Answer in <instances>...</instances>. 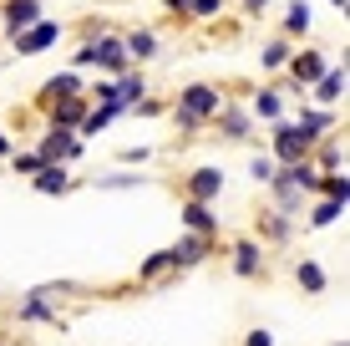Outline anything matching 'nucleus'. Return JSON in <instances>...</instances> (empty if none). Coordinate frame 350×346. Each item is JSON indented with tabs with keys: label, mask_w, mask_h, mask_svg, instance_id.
Listing matches in <instances>:
<instances>
[{
	"label": "nucleus",
	"mask_w": 350,
	"mask_h": 346,
	"mask_svg": "<svg viewBox=\"0 0 350 346\" xmlns=\"http://www.w3.org/2000/svg\"><path fill=\"white\" fill-rule=\"evenodd\" d=\"M219 107H224L219 87H208V82H193V87L178 92V123H183V127H198V123H208Z\"/></svg>",
	"instance_id": "obj_1"
},
{
	"label": "nucleus",
	"mask_w": 350,
	"mask_h": 346,
	"mask_svg": "<svg viewBox=\"0 0 350 346\" xmlns=\"http://www.w3.org/2000/svg\"><path fill=\"white\" fill-rule=\"evenodd\" d=\"M77 66H102V71H127L132 66V56H127V46L117 41V36H96V41H87L77 51Z\"/></svg>",
	"instance_id": "obj_2"
},
{
	"label": "nucleus",
	"mask_w": 350,
	"mask_h": 346,
	"mask_svg": "<svg viewBox=\"0 0 350 346\" xmlns=\"http://www.w3.org/2000/svg\"><path fill=\"white\" fill-rule=\"evenodd\" d=\"M310 148H315V133H305L299 123L274 127V163H299V158H310Z\"/></svg>",
	"instance_id": "obj_3"
},
{
	"label": "nucleus",
	"mask_w": 350,
	"mask_h": 346,
	"mask_svg": "<svg viewBox=\"0 0 350 346\" xmlns=\"http://www.w3.org/2000/svg\"><path fill=\"white\" fill-rule=\"evenodd\" d=\"M16 321H21V326H36V321H46V326H56V291H51V285H41V291H31L26 301L16 306Z\"/></svg>",
	"instance_id": "obj_4"
},
{
	"label": "nucleus",
	"mask_w": 350,
	"mask_h": 346,
	"mask_svg": "<svg viewBox=\"0 0 350 346\" xmlns=\"http://www.w3.org/2000/svg\"><path fill=\"white\" fill-rule=\"evenodd\" d=\"M62 41V26L56 21H31L26 31H16V56H36V51H46V46H56Z\"/></svg>",
	"instance_id": "obj_5"
},
{
	"label": "nucleus",
	"mask_w": 350,
	"mask_h": 346,
	"mask_svg": "<svg viewBox=\"0 0 350 346\" xmlns=\"http://www.w3.org/2000/svg\"><path fill=\"white\" fill-rule=\"evenodd\" d=\"M36 153H41V163H71V158H81V143H77L71 127H51Z\"/></svg>",
	"instance_id": "obj_6"
},
{
	"label": "nucleus",
	"mask_w": 350,
	"mask_h": 346,
	"mask_svg": "<svg viewBox=\"0 0 350 346\" xmlns=\"http://www.w3.org/2000/svg\"><path fill=\"white\" fill-rule=\"evenodd\" d=\"M208 249H213V234H193L188 230V240H178L167 255H173V270H193V265L208 260Z\"/></svg>",
	"instance_id": "obj_7"
},
{
	"label": "nucleus",
	"mask_w": 350,
	"mask_h": 346,
	"mask_svg": "<svg viewBox=\"0 0 350 346\" xmlns=\"http://www.w3.org/2000/svg\"><path fill=\"white\" fill-rule=\"evenodd\" d=\"M284 66H289V77H295L299 87H310V82H315L330 62H325V51H289V62H284Z\"/></svg>",
	"instance_id": "obj_8"
},
{
	"label": "nucleus",
	"mask_w": 350,
	"mask_h": 346,
	"mask_svg": "<svg viewBox=\"0 0 350 346\" xmlns=\"http://www.w3.org/2000/svg\"><path fill=\"white\" fill-rule=\"evenodd\" d=\"M81 117H87V97H81V92H71V97H51V127H71V133H77Z\"/></svg>",
	"instance_id": "obj_9"
},
{
	"label": "nucleus",
	"mask_w": 350,
	"mask_h": 346,
	"mask_svg": "<svg viewBox=\"0 0 350 346\" xmlns=\"http://www.w3.org/2000/svg\"><path fill=\"white\" fill-rule=\"evenodd\" d=\"M224 194V169H198L188 178V199H203V204H213V199Z\"/></svg>",
	"instance_id": "obj_10"
},
{
	"label": "nucleus",
	"mask_w": 350,
	"mask_h": 346,
	"mask_svg": "<svg viewBox=\"0 0 350 346\" xmlns=\"http://www.w3.org/2000/svg\"><path fill=\"white\" fill-rule=\"evenodd\" d=\"M234 275H244V280L264 275V249H259L254 240H239V245H234Z\"/></svg>",
	"instance_id": "obj_11"
},
{
	"label": "nucleus",
	"mask_w": 350,
	"mask_h": 346,
	"mask_svg": "<svg viewBox=\"0 0 350 346\" xmlns=\"http://www.w3.org/2000/svg\"><path fill=\"white\" fill-rule=\"evenodd\" d=\"M315 97H320L325 107H335V102L345 97V62H340V66H325L320 77H315Z\"/></svg>",
	"instance_id": "obj_12"
},
{
	"label": "nucleus",
	"mask_w": 350,
	"mask_h": 346,
	"mask_svg": "<svg viewBox=\"0 0 350 346\" xmlns=\"http://www.w3.org/2000/svg\"><path fill=\"white\" fill-rule=\"evenodd\" d=\"M183 224L193 234H219V219H213V209L203 199H183Z\"/></svg>",
	"instance_id": "obj_13"
},
{
	"label": "nucleus",
	"mask_w": 350,
	"mask_h": 346,
	"mask_svg": "<svg viewBox=\"0 0 350 346\" xmlns=\"http://www.w3.org/2000/svg\"><path fill=\"white\" fill-rule=\"evenodd\" d=\"M31 21H41V0H5V31H26Z\"/></svg>",
	"instance_id": "obj_14"
},
{
	"label": "nucleus",
	"mask_w": 350,
	"mask_h": 346,
	"mask_svg": "<svg viewBox=\"0 0 350 346\" xmlns=\"http://www.w3.org/2000/svg\"><path fill=\"white\" fill-rule=\"evenodd\" d=\"M36 188H41V194H66L71 173L62 169V163H41V169H36Z\"/></svg>",
	"instance_id": "obj_15"
},
{
	"label": "nucleus",
	"mask_w": 350,
	"mask_h": 346,
	"mask_svg": "<svg viewBox=\"0 0 350 346\" xmlns=\"http://www.w3.org/2000/svg\"><path fill=\"white\" fill-rule=\"evenodd\" d=\"M112 87H117V102H122L127 112H132V102H142V92H148V82H142L137 71H117V82H112Z\"/></svg>",
	"instance_id": "obj_16"
},
{
	"label": "nucleus",
	"mask_w": 350,
	"mask_h": 346,
	"mask_svg": "<svg viewBox=\"0 0 350 346\" xmlns=\"http://www.w3.org/2000/svg\"><path fill=\"white\" fill-rule=\"evenodd\" d=\"M249 117H264V123H280V117H284V97H280V92H259V97L254 102H249Z\"/></svg>",
	"instance_id": "obj_17"
},
{
	"label": "nucleus",
	"mask_w": 350,
	"mask_h": 346,
	"mask_svg": "<svg viewBox=\"0 0 350 346\" xmlns=\"http://www.w3.org/2000/svg\"><path fill=\"white\" fill-rule=\"evenodd\" d=\"M219 127H224V138H249V112L244 107H219Z\"/></svg>",
	"instance_id": "obj_18"
},
{
	"label": "nucleus",
	"mask_w": 350,
	"mask_h": 346,
	"mask_svg": "<svg viewBox=\"0 0 350 346\" xmlns=\"http://www.w3.org/2000/svg\"><path fill=\"white\" fill-rule=\"evenodd\" d=\"M315 194H325V199H350V178H345V169H335V173H320L315 178Z\"/></svg>",
	"instance_id": "obj_19"
},
{
	"label": "nucleus",
	"mask_w": 350,
	"mask_h": 346,
	"mask_svg": "<svg viewBox=\"0 0 350 346\" xmlns=\"http://www.w3.org/2000/svg\"><path fill=\"white\" fill-rule=\"evenodd\" d=\"M167 270H173V255H167V249H158V255H148V260L137 265V280H142V285H152V280H163Z\"/></svg>",
	"instance_id": "obj_20"
},
{
	"label": "nucleus",
	"mask_w": 350,
	"mask_h": 346,
	"mask_svg": "<svg viewBox=\"0 0 350 346\" xmlns=\"http://www.w3.org/2000/svg\"><path fill=\"white\" fill-rule=\"evenodd\" d=\"M295 280L305 285L310 295H325V285H330V280H325V270L315 265V260H299V265H295Z\"/></svg>",
	"instance_id": "obj_21"
},
{
	"label": "nucleus",
	"mask_w": 350,
	"mask_h": 346,
	"mask_svg": "<svg viewBox=\"0 0 350 346\" xmlns=\"http://www.w3.org/2000/svg\"><path fill=\"white\" fill-rule=\"evenodd\" d=\"M122 46H127L132 62H148V56H158V36H152V31H132Z\"/></svg>",
	"instance_id": "obj_22"
},
{
	"label": "nucleus",
	"mask_w": 350,
	"mask_h": 346,
	"mask_svg": "<svg viewBox=\"0 0 350 346\" xmlns=\"http://www.w3.org/2000/svg\"><path fill=\"white\" fill-rule=\"evenodd\" d=\"M284 62H289V36L269 41V46H264V56H259V66H264V71H280Z\"/></svg>",
	"instance_id": "obj_23"
},
{
	"label": "nucleus",
	"mask_w": 350,
	"mask_h": 346,
	"mask_svg": "<svg viewBox=\"0 0 350 346\" xmlns=\"http://www.w3.org/2000/svg\"><path fill=\"white\" fill-rule=\"evenodd\" d=\"M71 92H81V77H77V71H62V77L46 82V102H51V97H71Z\"/></svg>",
	"instance_id": "obj_24"
},
{
	"label": "nucleus",
	"mask_w": 350,
	"mask_h": 346,
	"mask_svg": "<svg viewBox=\"0 0 350 346\" xmlns=\"http://www.w3.org/2000/svg\"><path fill=\"white\" fill-rule=\"evenodd\" d=\"M305 31H310V5H305V0H295L289 16H284V36H305Z\"/></svg>",
	"instance_id": "obj_25"
},
{
	"label": "nucleus",
	"mask_w": 350,
	"mask_h": 346,
	"mask_svg": "<svg viewBox=\"0 0 350 346\" xmlns=\"http://www.w3.org/2000/svg\"><path fill=\"white\" fill-rule=\"evenodd\" d=\"M340 214H345V204H340V199H325V204H320L315 214H310V224H315V230H325V224H335Z\"/></svg>",
	"instance_id": "obj_26"
},
{
	"label": "nucleus",
	"mask_w": 350,
	"mask_h": 346,
	"mask_svg": "<svg viewBox=\"0 0 350 346\" xmlns=\"http://www.w3.org/2000/svg\"><path fill=\"white\" fill-rule=\"evenodd\" d=\"M264 240H289V214L274 209L269 219H264Z\"/></svg>",
	"instance_id": "obj_27"
},
{
	"label": "nucleus",
	"mask_w": 350,
	"mask_h": 346,
	"mask_svg": "<svg viewBox=\"0 0 350 346\" xmlns=\"http://www.w3.org/2000/svg\"><path fill=\"white\" fill-rule=\"evenodd\" d=\"M299 127H305V133H325V127H330V112H299Z\"/></svg>",
	"instance_id": "obj_28"
},
{
	"label": "nucleus",
	"mask_w": 350,
	"mask_h": 346,
	"mask_svg": "<svg viewBox=\"0 0 350 346\" xmlns=\"http://www.w3.org/2000/svg\"><path fill=\"white\" fill-rule=\"evenodd\" d=\"M142 178L137 173H107V178H96V188H137Z\"/></svg>",
	"instance_id": "obj_29"
},
{
	"label": "nucleus",
	"mask_w": 350,
	"mask_h": 346,
	"mask_svg": "<svg viewBox=\"0 0 350 346\" xmlns=\"http://www.w3.org/2000/svg\"><path fill=\"white\" fill-rule=\"evenodd\" d=\"M274 169H280V163H274V158H254V163H249V173H254V184H269V178H274Z\"/></svg>",
	"instance_id": "obj_30"
},
{
	"label": "nucleus",
	"mask_w": 350,
	"mask_h": 346,
	"mask_svg": "<svg viewBox=\"0 0 350 346\" xmlns=\"http://www.w3.org/2000/svg\"><path fill=\"white\" fill-rule=\"evenodd\" d=\"M224 0H188V16H219Z\"/></svg>",
	"instance_id": "obj_31"
},
{
	"label": "nucleus",
	"mask_w": 350,
	"mask_h": 346,
	"mask_svg": "<svg viewBox=\"0 0 350 346\" xmlns=\"http://www.w3.org/2000/svg\"><path fill=\"white\" fill-rule=\"evenodd\" d=\"M244 346H274V331L254 326V331H249V336H244Z\"/></svg>",
	"instance_id": "obj_32"
},
{
	"label": "nucleus",
	"mask_w": 350,
	"mask_h": 346,
	"mask_svg": "<svg viewBox=\"0 0 350 346\" xmlns=\"http://www.w3.org/2000/svg\"><path fill=\"white\" fill-rule=\"evenodd\" d=\"M16 169L21 173H36V169H41V153H16Z\"/></svg>",
	"instance_id": "obj_33"
},
{
	"label": "nucleus",
	"mask_w": 350,
	"mask_h": 346,
	"mask_svg": "<svg viewBox=\"0 0 350 346\" xmlns=\"http://www.w3.org/2000/svg\"><path fill=\"white\" fill-rule=\"evenodd\" d=\"M264 5H269V0H244V10H254V16H259Z\"/></svg>",
	"instance_id": "obj_34"
},
{
	"label": "nucleus",
	"mask_w": 350,
	"mask_h": 346,
	"mask_svg": "<svg viewBox=\"0 0 350 346\" xmlns=\"http://www.w3.org/2000/svg\"><path fill=\"white\" fill-rule=\"evenodd\" d=\"M5 153H10V138H5V133H0V158H5Z\"/></svg>",
	"instance_id": "obj_35"
},
{
	"label": "nucleus",
	"mask_w": 350,
	"mask_h": 346,
	"mask_svg": "<svg viewBox=\"0 0 350 346\" xmlns=\"http://www.w3.org/2000/svg\"><path fill=\"white\" fill-rule=\"evenodd\" d=\"M167 5H173V10H188V0H167Z\"/></svg>",
	"instance_id": "obj_36"
},
{
	"label": "nucleus",
	"mask_w": 350,
	"mask_h": 346,
	"mask_svg": "<svg viewBox=\"0 0 350 346\" xmlns=\"http://www.w3.org/2000/svg\"><path fill=\"white\" fill-rule=\"evenodd\" d=\"M330 5H340V10H345V0H330Z\"/></svg>",
	"instance_id": "obj_37"
}]
</instances>
